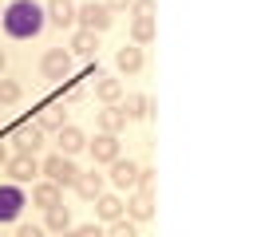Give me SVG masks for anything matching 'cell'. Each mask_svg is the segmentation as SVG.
I'll return each mask as SVG.
<instances>
[{
  "mask_svg": "<svg viewBox=\"0 0 253 237\" xmlns=\"http://www.w3.org/2000/svg\"><path fill=\"white\" fill-rule=\"evenodd\" d=\"M0 28L8 40H36L43 28H47V16L36 0H12L4 12H0Z\"/></svg>",
  "mask_w": 253,
  "mask_h": 237,
  "instance_id": "6da1fadb",
  "label": "cell"
},
{
  "mask_svg": "<svg viewBox=\"0 0 253 237\" xmlns=\"http://www.w3.org/2000/svg\"><path fill=\"white\" fill-rule=\"evenodd\" d=\"M75 24L83 28V32H107L111 24H115V16L107 12V4L103 0H87V4H75Z\"/></svg>",
  "mask_w": 253,
  "mask_h": 237,
  "instance_id": "7a4b0ae2",
  "label": "cell"
},
{
  "mask_svg": "<svg viewBox=\"0 0 253 237\" xmlns=\"http://www.w3.org/2000/svg\"><path fill=\"white\" fill-rule=\"evenodd\" d=\"M40 174H43V182H51V186H75V178H79V170H75V162L67 158V154H47L43 162H40Z\"/></svg>",
  "mask_w": 253,
  "mask_h": 237,
  "instance_id": "3957f363",
  "label": "cell"
},
{
  "mask_svg": "<svg viewBox=\"0 0 253 237\" xmlns=\"http://www.w3.org/2000/svg\"><path fill=\"white\" fill-rule=\"evenodd\" d=\"M24 205H28V194H24V186H16V182H4V186H0V225H4V221H16V217L24 213Z\"/></svg>",
  "mask_w": 253,
  "mask_h": 237,
  "instance_id": "277c9868",
  "label": "cell"
},
{
  "mask_svg": "<svg viewBox=\"0 0 253 237\" xmlns=\"http://www.w3.org/2000/svg\"><path fill=\"white\" fill-rule=\"evenodd\" d=\"M4 170H8V182L28 186V182L40 174V158H36V154H12V158L4 162Z\"/></svg>",
  "mask_w": 253,
  "mask_h": 237,
  "instance_id": "5b68a950",
  "label": "cell"
},
{
  "mask_svg": "<svg viewBox=\"0 0 253 237\" xmlns=\"http://www.w3.org/2000/svg\"><path fill=\"white\" fill-rule=\"evenodd\" d=\"M40 71L47 79H67L71 75V51L67 47H47L43 59H40Z\"/></svg>",
  "mask_w": 253,
  "mask_h": 237,
  "instance_id": "8992f818",
  "label": "cell"
},
{
  "mask_svg": "<svg viewBox=\"0 0 253 237\" xmlns=\"http://www.w3.org/2000/svg\"><path fill=\"white\" fill-rule=\"evenodd\" d=\"M12 146H16V154H40L43 150V130L32 126V122H20L12 130Z\"/></svg>",
  "mask_w": 253,
  "mask_h": 237,
  "instance_id": "52a82bcc",
  "label": "cell"
},
{
  "mask_svg": "<svg viewBox=\"0 0 253 237\" xmlns=\"http://www.w3.org/2000/svg\"><path fill=\"white\" fill-rule=\"evenodd\" d=\"M123 209H126V217L138 225V221H150L154 217V190H134L126 201H123Z\"/></svg>",
  "mask_w": 253,
  "mask_h": 237,
  "instance_id": "ba28073f",
  "label": "cell"
},
{
  "mask_svg": "<svg viewBox=\"0 0 253 237\" xmlns=\"http://www.w3.org/2000/svg\"><path fill=\"white\" fill-rule=\"evenodd\" d=\"M43 16H47L51 28H75V4L71 0H47Z\"/></svg>",
  "mask_w": 253,
  "mask_h": 237,
  "instance_id": "9c48e42d",
  "label": "cell"
},
{
  "mask_svg": "<svg viewBox=\"0 0 253 237\" xmlns=\"http://www.w3.org/2000/svg\"><path fill=\"white\" fill-rule=\"evenodd\" d=\"M142 63H146V55H142V47H138V43H123V47L115 51V67H119L123 75L142 71Z\"/></svg>",
  "mask_w": 253,
  "mask_h": 237,
  "instance_id": "30bf717a",
  "label": "cell"
},
{
  "mask_svg": "<svg viewBox=\"0 0 253 237\" xmlns=\"http://www.w3.org/2000/svg\"><path fill=\"white\" fill-rule=\"evenodd\" d=\"M111 182H115L119 190H134V186H138V166L119 154V158L111 162Z\"/></svg>",
  "mask_w": 253,
  "mask_h": 237,
  "instance_id": "8fae6325",
  "label": "cell"
},
{
  "mask_svg": "<svg viewBox=\"0 0 253 237\" xmlns=\"http://www.w3.org/2000/svg\"><path fill=\"white\" fill-rule=\"evenodd\" d=\"M87 146H91V158H95V162H107V166H111V162L119 158V134H103V130H99L95 142H87Z\"/></svg>",
  "mask_w": 253,
  "mask_h": 237,
  "instance_id": "7c38bea8",
  "label": "cell"
},
{
  "mask_svg": "<svg viewBox=\"0 0 253 237\" xmlns=\"http://www.w3.org/2000/svg\"><path fill=\"white\" fill-rule=\"evenodd\" d=\"M63 115H67V111H63V103H59V99H51V103H43V107H40L36 126H40V130H59V126H67V122H63Z\"/></svg>",
  "mask_w": 253,
  "mask_h": 237,
  "instance_id": "4fadbf2b",
  "label": "cell"
},
{
  "mask_svg": "<svg viewBox=\"0 0 253 237\" xmlns=\"http://www.w3.org/2000/svg\"><path fill=\"white\" fill-rule=\"evenodd\" d=\"M95 213H99V221H119V217H126V209H123V198L119 194H99L95 198Z\"/></svg>",
  "mask_w": 253,
  "mask_h": 237,
  "instance_id": "5bb4252c",
  "label": "cell"
},
{
  "mask_svg": "<svg viewBox=\"0 0 253 237\" xmlns=\"http://www.w3.org/2000/svg\"><path fill=\"white\" fill-rule=\"evenodd\" d=\"M95 47H99V36L95 32H83V28H75V36H71V59L79 55V59H95Z\"/></svg>",
  "mask_w": 253,
  "mask_h": 237,
  "instance_id": "9a60e30c",
  "label": "cell"
},
{
  "mask_svg": "<svg viewBox=\"0 0 253 237\" xmlns=\"http://www.w3.org/2000/svg\"><path fill=\"white\" fill-rule=\"evenodd\" d=\"M95 122H99V130H103V134H119V130L126 126V115H123V107H119V103H111V107H103V111L95 115Z\"/></svg>",
  "mask_w": 253,
  "mask_h": 237,
  "instance_id": "2e32d148",
  "label": "cell"
},
{
  "mask_svg": "<svg viewBox=\"0 0 253 237\" xmlns=\"http://www.w3.org/2000/svg\"><path fill=\"white\" fill-rule=\"evenodd\" d=\"M55 138H59V154H67V158H71L75 150H83V146H87V134H83L79 126H71V122H67V126H59V130H55Z\"/></svg>",
  "mask_w": 253,
  "mask_h": 237,
  "instance_id": "e0dca14e",
  "label": "cell"
},
{
  "mask_svg": "<svg viewBox=\"0 0 253 237\" xmlns=\"http://www.w3.org/2000/svg\"><path fill=\"white\" fill-rule=\"evenodd\" d=\"M59 201H63V190H59V186H51V182L32 186V205H36V209H43V213H47V209H51V205H59Z\"/></svg>",
  "mask_w": 253,
  "mask_h": 237,
  "instance_id": "ac0fdd59",
  "label": "cell"
},
{
  "mask_svg": "<svg viewBox=\"0 0 253 237\" xmlns=\"http://www.w3.org/2000/svg\"><path fill=\"white\" fill-rule=\"evenodd\" d=\"M95 99L107 103V107L119 103V99H123V83H119L115 75H95Z\"/></svg>",
  "mask_w": 253,
  "mask_h": 237,
  "instance_id": "d6986e66",
  "label": "cell"
},
{
  "mask_svg": "<svg viewBox=\"0 0 253 237\" xmlns=\"http://www.w3.org/2000/svg\"><path fill=\"white\" fill-rule=\"evenodd\" d=\"M75 194L83 198V201H95L99 194H103V174H95V170H79V178H75Z\"/></svg>",
  "mask_w": 253,
  "mask_h": 237,
  "instance_id": "ffe728a7",
  "label": "cell"
},
{
  "mask_svg": "<svg viewBox=\"0 0 253 237\" xmlns=\"http://www.w3.org/2000/svg\"><path fill=\"white\" fill-rule=\"evenodd\" d=\"M150 40H154V16H134L130 20V43L146 47Z\"/></svg>",
  "mask_w": 253,
  "mask_h": 237,
  "instance_id": "44dd1931",
  "label": "cell"
},
{
  "mask_svg": "<svg viewBox=\"0 0 253 237\" xmlns=\"http://www.w3.org/2000/svg\"><path fill=\"white\" fill-rule=\"evenodd\" d=\"M67 225H71V209L59 201V205H51L47 213H43V229H51V233H67Z\"/></svg>",
  "mask_w": 253,
  "mask_h": 237,
  "instance_id": "7402d4cb",
  "label": "cell"
},
{
  "mask_svg": "<svg viewBox=\"0 0 253 237\" xmlns=\"http://www.w3.org/2000/svg\"><path fill=\"white\" fill-rule=\"evenodd\" d=\"M119 107H123L126 118H146V115H150V99H146V95H126Z\"/></svg>",
  "mask_w": 253,
  "mask_h": 237,
  "instance_id": "603a6c76",
  "label": "cell"
},
{
  "mask_svg": "<svg viewBox=\"0 0 253 237\" xmlns=\"http://www.w3.org/2000/svg\"><path fill=\"white\" fill-rule=\"evenodd\" d=\"M20 95H24V87H20L16 79H0V107H12V103H20Z\"/></svg>",
  "mask_w": 253,
  "mask_h": 237,
  "instance_id": "cb8c5ba5",
  "label": "cell"
},
{
  "mask_svg": "<svg viewBox=\"0 0 253 237\" xmlns=\"http://www.w3.org/2000/svg\"><path fill=\"white\" fill-rule=\"evenodd\" d=\"M107 237H138V229H134V221H130V217H119V221H111Z\"/></svg>",
  "mask_w": 253,
  "mask_h": 237,
  "instance_id": "d4e9b609",
  "label": "cell"
},
{
  "mask_svg": "<svg viewBox=\"0 0 253 237\" xmlns=\"http://www.w3.org/2000/svg\"><path fill=\"white\" fill-rule=\"evenodd\" d=\"M134 190H154V166H138V186Z\"/></svg>",
  "mask_w": 253,
  "mask_h": 237,
  "instance_id": "484cf974",
  "label": "cell"
},
{
  "mask_svg": "<svg viewBox=\"0 0 253 237\" xmlns=\"http://www.w3.org/2000/svg\"><path fill=\"white\" fill-rule=\"evenodd\" d=\"M130 16H154V0H130Z\"/></svg>",
  "mask_w": 253,
  "mask_h": 237,
  "instance_id": "4316f807",
  "label": "cell"
},
{
  "mask_svg": "<svg viewBox=\"0 0 253 237\" xmlns=\"http://www.w3.org/2000/svg\"><path fill=\"white\" fill-rule=\"evenodd\" d=\"M107 4V12L115 16V12H130V0H103Z\"/></svg>",
  "mask_w": 253,
  "mask_h": 237,
  "instance_id": "83f0119b",
  "label": "cell"
},
{
  "mask_svg": "<svg viewBox=\"0 0 253 237\" xmlns=\"http://www.w3.org/2000/svg\"><path fill=\"white\" fill-rule=\"evenodd\" d=\"M75 237H107V233H103L99 225H79V229H75Z\"/></svg>",
  "mask_w": 253,
  "mask_h": 237,
  "instance_id": "f1b7e54d",
  "label": "cell"
},
{
  "mask_svg": "<svg viewBox=\"0 0 253 237\" xmlns=\"http://www.w3.org/2000/svg\"><path fill=\"white\" fill-rule=\"evenodd\" d=\"M16 237H43V229H40V225H20Z\"/></svg>",
  "mask_w": 253,
  "mask_h": 237,
  "instance_id": "f546056e",
  "label": "cell"
},
{
  "mask_svg": "<svg viewBox=\"0 0 253 237\" xmlns=\"http://www.w3.org/2000/svg\"><path fill=\"white\" fill-rule=\"evenodd\" d=\"M59 237H75V229H67V233H59Z\"/></svg>",
  "mask_w": 253,
  "mask_h": 237,
  "instance_id": "4dcf8cb0",
  "label": "cell"
},
{
  "mask_svg": "<svg viewBox=\"0 0 253 237\" xmlns=\"http://www.w3.org/2000/svg\"><path fill=\"white\" fill-rule=\"evenodd\" d=\"M0 71H4V47H0Z\"/></svg>",
  "mask_w": 253,
  "mask_h": 237,
  "instance_id": "1f68e13d",
  "label": "cell"
}]
</instances>
